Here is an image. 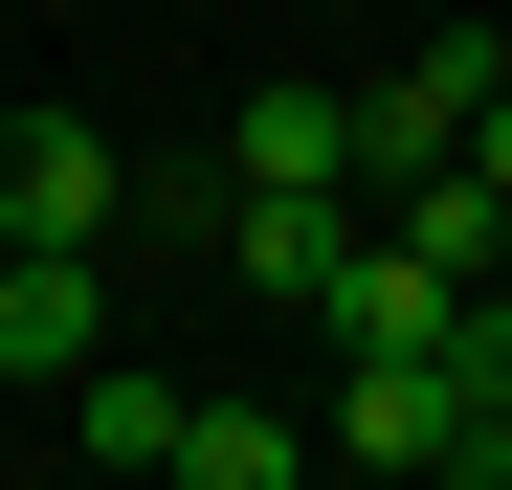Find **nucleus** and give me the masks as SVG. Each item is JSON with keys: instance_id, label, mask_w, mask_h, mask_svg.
<instances>
[{"instance_id": "obj_3", "label": "nucleus", "mask_w": 512, "mask_h": 490, "mask_svg": "<svg viewBox=\"0 0 512 490\" xmlns=\"http://www.w3.org/2000/svg\"><path fill=\"white\" fill-rule=\"evenodd\" d=\"M90 357H112V245L90 223L0 245V379H90Z\"/></svg>"}, {"instance_id": "obj_2", "label": "nucleus", "mask_w": 512, "mask_h": 490, "mask_svg": "<svg viewBox=\"0 0 512 490\" xmlns=\"http://www.w3.org/2000/svg\"><path fill=\"white\" fill-rule=\"evenodd\" d=\"M490 23H446V45H423V67H379V90H357V179L401 201V179H446V156H468V112H490Z\"/></svg>"}, {"instance_id": "obj_6", "label": "nucleus", "mask_w": 512, "mask_h": 490, "mask_svg": "<svg viewBox=\"0 0 512 490\" xmlns=\"http://www.w3.org/2000/svg\"><path fill=\"white\" fill-rule=\"evenodd\" d=\"M67 401H90V468H179V379L156 357H90Z\"/></svg>"}, {"instance_id": "obj_1", "label": "nucleus", "mask_w": 512, "mask_h": 490, "mask_svg": "<svg viewBox=\"0 0 512 490\" xmlns=\"http://www.w3.org/2000/svg\"><path fill=\"white\" fill-rule=\"evenodd\" d=\"M468 290H490V268H446L423 223H357V268L312 290V335H334V357H446V312H468Z\"/></svg>"}, {"instance_id": "obj_7", "label": "nucleus", "mask_w": 512, "mask_h": 490, "mask_svg": "<svg viewBox=\"0 0 512 490\" xmlns=\"http://www.w3.org/2000/svg\"><path fill=\"white\" fill-rule=\"evenodd\" d=\"M446 379H490V401H512V290H468V312H446Z\"/></svg>"}, {"instance_id": "obj_5", "label": "nucleus", "mask_w": 512, "mask_h": 490, "mask_svg": "<svg viewBox=\"0 0 512 490\" xmlns=\"http://www.w3.org/2000/svg\"><path fill=\"white\" fill-rule=\"evenodd\" d=\"M245 179H334V201H379V179H357V90H268V112H245Z\"/></svg>"}, {"instance_id": "obj_4", "label": "nucleus", "mask_w": 512, "mask_h": 490, "mask_svg": "<svg viewBox=\"0 0 512 490\" xmlns=\"http://www.w3.org/2000/svg\"><path fill=\"white\" fill-rule=\"evenodd\" d=\"M334 424H268V401H179V468H156V490H290Z\"/></svg>"}, {"instance_id": "obj_8", "label": "nucleus", "mask_w": 512, "mask_h": 490, "mask_svg": "<svg viewBox=\"0 0 512 490\" xmlns=\"http://www.w3.org/2000/svg\"><path fill=\"white\" fill-rule=\"evenodd\" d=\"M468 179H490V201H512V67H490V112H468Z\"/></svg>"}]
</instances>
